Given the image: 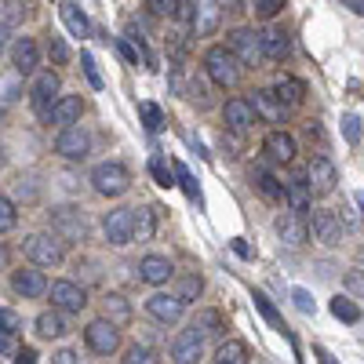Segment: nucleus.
<instances>
[{
    "label": "nucleus",
    "mask_w": 364,
    "mask_h": 364,
    "mask_svg": "<svg viewBox=\"0 0 364 364\" xmlns=\"http://www.w3.org/2000/svg\"><path fill=\"white\" fill-rule=\"evenodd\" d=\"M251 106H255V117L270 120V124H280L284 117H288V109H284V106L277 102L274 88H262V91H255V99H251Z\"/></svg>",
    "instance_id": "25"
},
{
    "label": "nucleus",
    "mask_w": 364,
    "mask_h": 364,
    "mask_svg": "<svg viewBox=\"0 0 364 364\" xmlns=\"http://www.w3.org/2000/svg\"><path fill=\"white\" fill-rule=\"evenodd\" d=\"M4 120H8V113H4V106H0V128H4Z\"/></svg>",
    "instance_id": "63"
},
{
    "label": "nucleus",
    "mask_w": 364,
    "mask_h": 364,
    "mask_svg": "<svg viewBox=\"0 0 364 364\" xmlns=\"http://www.w3.org/2000/svg\"><path fill=\"white\" fill-rule=\"evenodd\" d=\"M200 288H204V284H200V277H197V274H186V277L179 280V292H175V295H179L182 303L189 306V303H193V299L200 295Z\"/></svg>",
    "instance_id": "38"
},
{
    "label": "nucleus",
    "mask_w": 364,
    "mask_h": 364,
    "mask_svg": "<svg viewBox=\"0 0 364 364\" xmlns=\"http://www.w3.org/2000/svg\"><path fill=\"white\" fill-rule=\"evenodd\" d=\"M171 277H175V266H171L168 255H146L139 262V280L150 284V288H161V284H168Z\"/></svg>",
    "instance_id": "17"
},
{
    "label": "nucleus",
    "mask_w": 364,
    "mask_h": 364,
    "mask_svg": "<svg viewBox=\"0 0 364 364\" xmlns=\"http://www.w3.org/2000/svg\"><path fill=\"white\" fill-rule=\"evenodd\" d=\"M84 113V102H81V95H62V99L52 106V113H47V124H58L62 132L73 128L77 120H81Z\"/></svg>",
    "instance_id": "19"
},
{
    "label": "nucleus",
    "mask_w": 364,
    "mask_h": 364,
    "mask_svg": "<svg viewBox=\"0 0 364 364\" xmlns=\"http://www.w3.org/2000/svg\"><path fill=\"white\" fill-rule=\"evenodd\" d=\"M331 313H335L339 321H346V324H357V321L364 317V313H361V306L354 303L350 295H335V299H331Z\"/></svg>",
    "instance_id": "33"
},
{
    "label": "nucleus",
    "mask_w": 364,
    "mask_h": 364,
    "mask_svg": "<svg viewBox=\"0 0 364 364\" xmlns=\"http://www.w3.org/2000/svg\"><path fill=\"white\" fill-rule=\"evenodd\" d=\"M52 364H84V361H81V354H77V350H55Z\"/></svg>",
    "instance_id": "53"
},
{
    "label": "nucleus",
    "mask_w": 364,
    "mask_h": 364,
    "mask_svg": "<svg viewBox=\"0 0 364 364\" xmlns=\"http://www.w3.org/2000/svg\"><path fill=\"white\" fill-rule=\"evenodd\" d=\"M259 37H262L266 62H284V58H288L292 40H288V33H284L280 26H266V29H259Z\"/></svg>",
    "instance_id": "23"
},
{
    "label": "nucleus",
    "mask_w": 364,
    "mask_h": 364,
    "mask_svg": "<svg viewBox=\"0 0 364 364\" xmlns=\"http://www.w3.org/2000/svg\"><path fill=\"white\" fill-rule=\"evenodd\" d=\"M4 164H8V150H4V146H0V168H4Z\"/></svg>",
    "instance_id": "62"
},
{
    "label": "nucleus",
    "mask_w": 364,
    "mask_h": 364,
    "mask_svg": "<svg viewBox=\"0 0 364 364\" xmlns=\"http://www.w3.org/2000/svg\"><path fill=\"white\" fill-rule=\"evenodd\" d=\"M251 299H255V310L262 313V317H266V321H270V324H274L277 331H284V321H280V313H277V306L270 303V299H266L262 292H255V295H251Z\"/></svg>",
    "instance_id": "37"
},
{
    "label": "nucleus",
    "mask_w": 364,
    "mask_h": 364,
    "mask_svg": "<svg viewBox=\"0 0 364 364\" xmlns=\"http://www.w3.org/2000/svg\"><path fill=\"white\" fill-rule=\"evenodd\" d=\"M157 233V208H135V241L146 244Z\"/></svg>",
    "instance_id": "32"
},
{
    "label": "nucleus",
    "mask_w": 364,
    "mask_h": 364,
    "mask_svg": "<svg viewBox=\"0 0 364 364\" xmlns=\"http://www.w3.org/2000/svg\"><path fill=\"white\" fill-rule=\"evenodd\" d=\"M354 200H357V208H361V215H364V193H354Z\"/></svg>",
    "instance_id": "61"
},
{
    "label": "nucleus",
    "mask_w": 364,
    "mask_h": 364,
    "mask_svg": "<svg viewBox=\"0 0 364 364\" xmlns=\"http://www.w3.org/2000/svg\"><path fill=\"white\" fill-rule=\"evenodd\" d=\"M102 313H106V321L113 324V328H120V324L132 321V303H128L120 292H109V295L102 299Z\"/></svg>",
    "instance_id": "26"
},
{
    "label": "nucleus",
    "mask_w": 364,
    "mask_h": 364,
    "mask_svg": "<svg viewBox=\"0 0 364 364\" xmlns=\"http://www.w3.org/2000/svg\"><path fill=\"white\" fill-rule=\"evenodd\" d=\"M226 47L233 52V58L241 62V66H248V70H262L266 66V52H262L259 29H233Z\"/></svg>",
    "instance_id": "4"
},
{
    "label": "nucleus",
    "mask_w": 364,
    "mask_h": 364,
    "mask_svg": "<svg viewBox=\"0 0 364 364\" xmlns=\"http://www.w3.org/2000/svg\"><path fill=\"white\" fill-rule=\"evenodd\" d=\"M233 251H237L241 259H251V248H248V241H244V237H237V241H233Z\"/></svg>",
    "instance_id": "55"
},
{
    "label": "nucleus",
    "mask_w": 364,
    "mask_h": 364,
    "mask_svg": "<svg viewBox=\"0 0 364 364\" xmlns=\"http://www.w3.org/2000/svg\"><path fill=\"white\" fill-rule=\"evenodd\" d=\"M55 153L66 157V161H84V157L91 153V135L81 128V124H73V128L58 132V139H55Z\"/></svg>",
    "instance_id": "11"
},
{
    "label": "nucleus",
    "mask_w": 364,
    "mask_h": 364,
    "mask_svg": "<svg viewBox=\"0 0 364 364\" xmlns=\"http://www.w3.org/2000/svg\"><path fill=\"white\" fill-rule=\"evenodd\" d=\"M113 44H117V52L124 55V62H132V66H139V47H132V40H128V37H117Z\"/></svg>",
    "instance_id": "51"
},
{
    "label": "nucleus",
    "mask_w": 364,
    "mask_h": 364,
    "mask_svg": "<svg viewBox=\"0 0 364 364\" xmlns=\"http://www.w3.org/2000/svg\"><path fill=\"white\" fill-rule=\"evenodd\" d=\"M204 354V335L197 328H186L175 335V342H171V361L175 364H197Z\"/></svg>",
    "instance_id": "15"
},
{
    "label": "nucleus",
    "mask_w": 364,
    "mask_h": 364,
    "mask_svg": "<svg viewBox=\"0 0 364 364\" xmlns=\"http://www.w3.org/2000/svg\"><path fill=\"white\" fill-rule=\"evenodd\" d=\"M310 237H313V241H321V244H328V248H335V244L342 241V223H339V215L328 212V208L313 212V219H310Z\"/></svg>",
    "instance_id": "14"
},
{
    "label": "nucleus",
    "mask_w": 364,
    "mask_h": 364,
    "mask_svg": "<svg viewBox=\"0 0 364 364\" xmlns=\"http://www.w3.org/2000/svg\"><path fill=\"white\" fill-rule=\"evenodd\" d=\"M47 55H52L55 66H66V62H70V47H66V40H62L58 33L47 37Z\"/></svg>",
    "instance_id": "40"
},
{
    "label": "nucleus",
    "mask_w": 364,
    "mask_h": 364,
    "mask_svg": "<svg viewBox=\"0 0 364 364\" xmlns=\"http://www.w3.org/2000/svg\"><path fill=\"white\" fill-rule=\"evenodd\" d=\"M124 364H157L153 346H146V342H132L128 350H124Z\"/></svg>",
    "instance_id": "34"
},
{
    "label": "nucleus",
    "mask_w": 364,
    "mask_h": 364,
    "mask_svg": "<svg viewBox=\"0 0 364 364\" xmlns=\"http://www.w3.org/2000/svg\"><path fill=\"white\" fill-rule=\"evenodd\" d=\"M11 288L19 292L22 299H44L47 292H52V284H47V277L40 270H15Z\"/></svg>",
    "instance_id": "20"
},
{
    "label": "nucleus",
    "mask_w": 364,
    "mask_h": 364,
    "mask_svg": "<svg viewBox=\"0 0 364 364\" xmlns=\"http://www.w3.org/2000/svg\"><path fill=\"white\" fill-rule=\"evenodd\" d=\"M306 179H310V189L317 197H328L335 193V182H339V168L328 161V157H313L306 164Z\"/></svg>",
    "instance_id": "12"
},
{
    "label": "nucleus",
    "mask_w": 364,
    "mask_h": 364,
    "mask_svg": "<svg viewBox=\"0 0 364 364\" xmlns=\"http://www.w3.org/2000/svg\"><path fill=\"white\" fill-rule=\"evenodd\" d=\"M204 73H208V81L219 84V88L241 84V62L233 58V52L226 44H212L208 52H204Z\"/></svg>",
    "instance_id": "1"
},
{
    "label": "nucleus",
    "mask_w": 364,
    "mask_h": 364,
    "mask_svg": "<svg viewBox=\"0 0 364 364\" xmlns=\"http://www.w3.org/2000/svg\"><path fill=\"white\" fill-rule=\"evenodd\" d=\"M15 350V335H8V331H0V354H11Z\"/></svg>",
    "instance_id": "56"
},
{
    "label": "nucleus",
    "mask_w": 364,
    "mask_h": 364,
    "mask_svg": "<svg viewBox=\"0 0 364 364\" xmlns=\"http://www.w3.org/2000/svg\"><path fill=\"white\" fill-rule=\"evenodd\" d=\"M292 299H295V310L310 317V313H313V299H310V292H306V288H292Z\"/></svg>",
    "instance_id": "50"
},
{
    "label": "nucleus",
    "mask_w": 364,
    "mask_h": 364,
    "mask_svg": "<svg viewBox=\"0 0 364 364\" xmlns=\"http://www.w3.org/2000/svg\"><path fill=\"white\" fill-rule=\"evenodd\" d=\"M171 171H175V168H168L164 157H150V175L157 179V186H161V189H171V186H175Z\"/></svg>",
    "instance_id": "35"
},
{
    "label": "nucleus",
    "mask_w": 364,
    "mask_h": 364,
    "mask_svg": "<svg viewBox=\"0 0 364 364\" xmlns=\"http://www.w3.org/2000/svg\"><path fill=\"white\" fill-rule=\"evenodd\" d=\"M284 200H288L292 215L310 219V208H313V189H310L306 171H295V175H292L288 182H284Z\"/></svg>",
    "instance_id": "9"
},
{
    "label": "nucleus",
    "mask_w": 364,
    "mask_h": 364,
    "mask_svg": "<svg viewBox=\"0 0 364 364\" xmlns=\"http://www.w3.org/2000/svg\"><path fill=\"white\" fill-rule=\"evenodd\" d=\"M84 342H88L91 354L109 357V354H117V346H120V331L109 324L106 317H99V321H91V324L84 328Z\"/></svg>",
    "instance_id": "8"
},
{
    "label": "nucleus",
    "mask_w": 364,
    "mask_h": 364,
    "mask_svg": "<svg viewBox=\"0 0 364 364\" xmlns=\"http://www.w3.org/2000/svg\"><path fill=\"white\" fill-rule=\"evenodd\" d=\"M193 328L200 331V335H204V339H208V335H215V331H219V313H215V310H208V313H200V317L193 321Z\"/></svg>",
    "instance_id": "47"
},
{
    "label": "nucleus",
    "mask_w": 364,
    "mask_h": 364,
    "mask_svg": "<svg viewBox=\"0 0 364 364\" xmlns=\"http://www.w3.org/2000/svg\"><path fill=\"white\" fill-rule=\"evenodd\" d=\"M11 66H15V73H19V77L33 73L40 66V47H37L33 37H15L11 40Z\"/></svg>",
    "instance_id": "16"
},
{
    "label": "nucleus",
    "mask_w": 364,
    "mask_h": 364,
    "mask_svg": "<svg viewBox=\"0 0 364 364\" xmlns=\"http://www.w3.org/2000/svg\"><path fill=\"white\" fill-rule=\"evenodd\" d=\"M26 19V4H0V26L11 29Z\"/></svg>",
    "instance_id": "42"
},
{
    "label": "nucleus",
    "mask_w": 364,
    "mask_h": 364,
    "mask_svg": "<svg viewBox=\"0 0 364 364\" xmlns=\"http://www.w3.org/2000/svg\"><path fill=\"white\" fill-rule=\"evenodd\" d=\"M37 193H40V186H37V179L33 175H19V182H15V197L19 200H37Z\"/></svg>",
    "instance_id": "45"
},
{
    "label": "nucleus",
    "mask_w": 364,
    "mask_h": 364,
    "mask_svg": "<svg viewBox=\"0 0 364 364\" xmlns=\"http://www.w3.org/2000/svg\"><path fill=\"white\" fill-rule=\"evenodd\" d=\"M66 331H70V324H66V317H62L58 310H44L37 317V335L40 339H62Z\"/></svg>",
    "instance_id": "29"
},
{
    "label": "nucleus",
    "mask_w": 364,
    "mask_h": 364,
    "mask_svg": "<svg viewBox=\"0 0 364 364\" xmlns=\"http://www.w3.org/2000/svg\"><path fill=\"white\" fill-rule=\"evenodd\" d=\"M146 313H150L153 321H161V324H175V321H182L186 303H182L175 292H153L146 299Z\"/></svg>",
    "instance_id": "10"
},
{
    "label": "nucleus",
    "mask_w": 364,
    "mask_h": 364,
    "mask_svg": "<svg viewBox=\"0 0 364 364\" xmlns=\"http://www.w3.org/2000/svg\"><path fill=\"white\" fill-rule=\"evenodd\" d=\"M139 117L146 120L150 132H161L164 128V113H161V106H157V102H139Z\"/></svg>",
    "instance_id": "36"
},
{
    "label": "nucleus",
    "mask_w": 364,
    "mask_h": 364,
    "mask_svg": "<svg viewBox=\"0 0 364 364\" xmlns=\"http://www.w3.org/2000/svg\"><path fill=\"white\" fill-rule=\"evenodd\" d=\"M0 331H8V335H19L22 331V317L8 306H0Z\"/></svg>",
    "instance_id": "46"
},
{
    "label": "nucleus",
    "mask_w": 364,
    "mask_h": 364,
    "mask_svg": "<svg viewBox=\"0 0 364 364\" xmlns=\"http://www.w3.org/2000/svg\"><path fill=\"white\" fill-rule=\"evenodd\" d=\"M342 8H350L354 15H364V0H346V4Z\"/></svg>",
    "instance_id": "58"
},
{
    "label": "nucleus",
    "mask_w": 364,
    "mask_h": 364,
    "mask_svg": "<svg viewBox=\"0 0 364 364\" xmlns=\"http://www.w3.org/2000/svg\"><path fill=\"white\" fill-rule=\"evenodd\" d=\"M223 120H226L230 132H248L251 124H259L255 106H251L248 99H230V102L223 106Z\"/></svg>",
    "instance_id": "18"
},
{
    "label": "nucleus",
    "mask_w": 364,
    "mask_h": 364,
    "mask_svg": "<svg viewBox=\"0 0 364 364\" xmlns=\"http://www.w3.org/2000/svg\"><path fill=\"white\" fill-rule=\"evenodd\" d=\"M52 233L62 244H81L88 237L84 212L77 208V204H58V208H52Z\"/></svg>",
    "instance_id": "3"
},
{
    "label": "nucleus",
    "mask_w": 364,
    "mask_h": 364,
    "mask_svg": "<svg viewBox=\"0 0 364 364\" xmlns=\"http://www.w3.org/2000/svg\"><path fill=\"white\" fill-rule=\"evenodd\" d=\"M81 70H84V77H88V84L95 88V91H102L106 88V81H102V73H99V62H95V55H81Z\"/></svg>",
    "instance_id": "39"
},
{
    "label": "nucleus",
    "mask_w": 364,
    "mask_h": 364,
    "mask_svg": "<svg viewBox=\"0 0 364 364\" xmlns=\"http://www.w3.org/2000/svg\"><path fill=\"white\" fill-rule=\"evenodd\" d=\"M219 19H223V8L219 4H200L197 19H193V37H212L219 29Z\"/></svg>",
    "instance_id": "30"
},
{
    "label": "nucleus",
    "mask_w": 364,
    "mask_h": 364,
    "mask_svg": "<svg viewBox=\"0 0 364 364\" xmlns=\"http://www.w3.org/2000/svg\"><path fill=\"white\" fill-rule=\"evenodd\" d=\"M251 182L259 186V193H262L266 200H280V197H284V182L274 175V171H266V168H255V171H251Z\"/></svg>",
    "instance_id": "31"
},
{
    "label": "nucleus",
    "mask_w": 364,
    "mask_h": 364,
    "mask_svg": "<svg viewBox=\"0 0 364 364\" xmlns=\"http://www.w3.org/2000/svg\"><path fill=\"white\" fill-rule=\"evenodd\" d=\"M313 354H317V361H321V364H335V357H331V354L324 350V346H317V350H313Z\"/></svg>",
    "instance_id": "57"
},
{
    "label": "nucleus",
    "mask_w": 364,
    "mask_h": 364,
    "mask_svg": "<svg viewBox=\"0 0 364 364\" xmlns=\"http://www.w3.org/2000/svg\"><path fill=\"white\" fill-rule=\"evenodd\" d=\"M26 255L33 266H40V270H52V266H58L66 259V251H62V241L55 233H29L26 237Z\"/></svg>",
    "instance_id": "5"
},
{
    "label": "nucleus",
    "mask_w": 364,
    "mask_h": 364,
    "mask_svg": "<svg viewBox=\"0 0 364 364\" xmlns=\"http://www.w3.org/2000/svg\"><path fill=\"white\" fill-rule=\"evenodd\" d=\"M215 364H251V350L244 339H226L215 350Z\"/></svg>",
    "instance_id": "28"
},
{
    "label": "nucleus",
    "mask_w": 364,
    "mask_h": 364,
    "mask_svg": "<svg viewBox=\"0 0 364 364\" xmlns=\"http://www.w3.org/2000/svg\"><path fill=\"white\" fill-rule=\"evenodd\" d=\"M8 262H11V251L0 244V270H8Z\"/></svg>",
    "instance_id": "59"
},
{
    "label": "nucleus",
    "mask_w": 364,
    "mask_h": 364,
    "mask_svg": "<svg viewBox=\"0 0 364 364\" xmlns=\"http://www.w3.org/2000/svg\"><path fill=\"white\" fill-rule=\"evenodd\" d=\"M91 186L99 197H124L132 189V171L120 161H102L91 168Z\"/></svg>",
    "instance_id": "2"
},
{
    "label": "nucleus",
    "mask_w": 364,
    "mask_h": 364,
    "mask_svg": "<svg viewBox=\"0 0 364 364\" xmlns=\"http://www.w3.org/2000/svg\"><path fill=\"white\" fill-rule=\"evenodd\" d=\"M102 233L113 248H124L135 241V208H113L102 219Z\"/></svg>",
    "instance_id": "7"
},
{
    "label": "nucleus",
    "mask_w": 364,
    "mask_h": 364,
    "mask_svg": "<svg viewBox=\"0 0 364 364\" xmlns=\"http://www.w3.org/2000/svg\"><path fill=\"white\" fill-rule=\"evenodd\" d=\"M342 284H346V288H350L354 295H361V299H364V274H361V270H350V274L342 277Z\"/></svg>",
    "instance_id": "52"
},
{
    "label": "nucleus",
    "mask_w": 364,
    "mask_h": 364,
    "mask_svg": "<svg viewBox=\"0 0 364 364\" xmlns=\"http://www.w3.org/2000/svg\"><path fill=\"white\" fill-rule=\"evenodd\" d=\"M8 33H11V29H4V26H0V52L8 47Z\"/></svg>",
    "instance_id": "60"
},
{
    "label": "nucleus",
    "mask_w": 364,
    "mask_h": 364,
    "mask_svg": "<svg viewBox=\"0 0 364 364\" xmlns=\"http://www.w3.org/2000/svg\"><path fill=\"white\" fill-rule=\"evenodd\" d=\"M146 8L153 15H168V19H175V15H179V0H150Z\"/></svg>",
    "instance_id": "49"
},
{
    "label": "nucleus",
    "mask_w": 364,
    "mask_h": 364,
    "mask_svg": "<svg viewBox=\"0 0 364 364\" xmlns=\"http://www.w3.org/2000/svg\"><path fill=\"white\" fill-rule=\"evenodd\" d=\"M15 364H37V350H33V346H22V350H15Z\"/></svg>",
    "instance_id": "54"
},
{
    "label": "nucleus",
    "mask_w": 364,
    "mask_h": 364,
    "mask_svg": "<svg viewBox=\"0 0 364 364\" xmlns=\"http://www.w3.org/2000/svg\"><path fill=\"white\" fill-rule=\"evenodd\" d=\"M342 135H346V142H350V146H357V142H361V120H357L354 113L342 117Z\"/></svg>",
    "instance_id": "48"
},
{
    "label": "nucleus",
    "mask_w": 364,
    "mask_h": 364,
    "mask_svg": "<svg viewBox=\"0 0 364 364\" xmlns=\"http://www.w3.org/2000/svg\"><path fill=\"white\" fill-rule=\"evenodd\" d=\"M251 11H255V19H277V15L284 11V0H255Z\"/></svg>",
    "instance_id": "44"
},
{
    "label": "nucleus",
    "mask_w": 364,
    "mask_h": 364,
    "mask_svg": "<svg viewBox=\"0 0 364 364\" xmlns=\"http://www.w3.org/2000/svg\"><path fill=\"white\" fill-rule=\"evenodd\" d=\"M277 233H280V241L288 244V248H303L310 241V226H306V219H299L292 212H284L277 219Z\"/></svg>",
    "instance_id": "22"
},
{
    "label": "nucleus",
    "mask_w": 364,
    "mask_h": 364,
    "mask_svg": "<svg viewBox=\"0 0 364 364\" xmlns=\"http://www.w3.org/2000/svg\"><path fill=\"white\" fill-rule=\"evenodd\" d=\"M52 306L58 313H81L88 306V295L81 284H73V280H55L52 284Z\"/></svg>",
    "instance_id": "13"
},
{
    "label": "nucleus",
    "mask_w": 364,
    "mask_h": 364,
    "mask_svg": "<svg viewBox=\"0 0 364 364\" xmlns=\"http://www.w3.org/2000/svg\"><path fill=\"white\" fill-rule=\"evenodd\" d=\"M262 150H266V157H270V161H277V164H292L295 153H299L295 139H292L288 132H270V135L262 139Z\"/></svg>",
    "instance_id": "21"
},
{
    "label": "nucleus",
    "mask_w": 364,
    "mask_h": 364,
    "mask_svg": "<svg viewBox=\"0 0 364 364\" xmlns=\"http://www.w3.org/2000/svg\"><path fill=\"white\" fill-rule=\"evenodd\" d=\"M274 95H277V102L284 106V109H295V106H303V99H306V84L299 81V77H277V84H274Z\"/></svg>",
    "instance_id": "24"
},
{
    "label": "nucleus",
    "mask_w": 364,
    "mask_h": 364,
    "mask_svg": "<svg viewBox=\"0 0 364 364\" xmlns=\"http://www.w3.org/2000/svg\"><path fill=\"white\" fill-rule=\"evenodd\" d=\"M175 179H179V186L186 189V197H189V200H200V189H197L193 175H189V168H186L182 161H175Z\"/></svg>",
    "instance_id": "41"
},
{
    "label": "nucleus",
    "mask_w": 364,
    "mask_h": 364,
    "mask_svg": "<svg viewBox=\"0 0 364 364\" xmlns=\"http://www.w3.org/2000/svg\"><path fill=\"white\" fill-rule=\"evenodd\" d=\"M58 91H62V84H58V73H52V70L37 73L33 88H29V106H33V113H40V117H47V113H52V106L62 99Z\"/></svg>",
    "instance_id": "6"
},
{
    "label": "nucleus",
    "mask_w": 364,
    "mask_h": 364,
    "mask_svg": "<svg viewBox=\"0 0 364 364\" xmlns=\"http://www.w3.org/2000/svg\"><path fill=\"white\" fill-rule=\"evenodd\" d=\"M58 15H62V22H66V29L73 37H88L91 33V22H88V15L81 4H73V0H66V4H58Z\"/></svg>",
    "instance_id": "27"
},
{
    "label": "nucleus",
    "mask_w": 364,
    "mask_h": 364,
    "mask_svg": "<svg viewBox=\"0 0 364 364\" xmlns=\"http://www.w3.org/2000/svg\"><path fill=\"white\" fill-rule=\"evenodd\" d=\"M15 223H19V212H15V200H11V197H0V233L15 230Z\"/></svg>",
    "instance_id": "43"
}]
</instances>
